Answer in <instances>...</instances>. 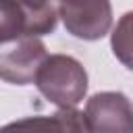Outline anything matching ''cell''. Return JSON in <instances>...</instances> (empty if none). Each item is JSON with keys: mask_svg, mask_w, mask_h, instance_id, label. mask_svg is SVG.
Masks as SVG:
<instances>
[{"mask_svg": "<svg viewBox=\"0 0 133 133\" xmlns=\"http://www.w3.org/2000/svg\"><path fill=\"white\" fill-rule=\"evenodd\" d=\"M56 116L60 118L64 133H89L85 112H79L77 108H58Z\"/></svg>", "mask_w": 133, "mask_h": 133, "instance_id": "cell-8", "label": "cell"}, {"mask_svg": "<svg viewBox=\"0 0 133 133\" xmlns=\"http://www.w3.org/2000/svg\"><path fill=\"white\" fill-rule=\"evenodd\" d=\"M89 133H133V102L123 91H98L85 104Z\"/></svg>", "mask_w": 133, "mask_h": 133, "instance_id": "cell-5", "label": "cell"}, {"mask_svg": "<svg viewBox=\"0 0 133 133\" xmlns=\"http://www.w3.org/2000/svg\"><path fill=\"white\" fill-rule=\"evenodd\" d=\"M87 85L85 66L69 54H50L35 77L37 91L58 108H75L83 102Z\"/></svg>", "mask_w": 133, "mask_h": 133, "instance_id": "cell-1", "label": "cell"}, {"mask_svg": "<svg viewBox=\"0 0 133 133\" xmlns=\"http://www.w3.org/2000/svg\"><path fill=\"white\" fill-rule=\"evenodd\" d=\"M58 19V0H0V39L54 33Z\"/></svg>", "mask_w": 133, "mask_h": 133, "instance_id": "cell-2", "label": "cell"}, {"mask_svg": "<svg viewBox=\"0 0 133 133\" xmlns=\"http://www.w3.org/2000/svg\"><path fill=\"white\" fill-rule=\"evenodd\" d=\"M110 48L116 60L125 69L133 71V10L125 12L116 21L110 33Z\"/></svg>", "mask_w": 133, "mask_h": 133, "instance_id": "cell-6", "label": "cell"}, {"mask_svg": "<svg viewBox=\"0 0 133 133\" xmlns=\"http://www.w3.org/2000/svg\"><path fill=\"white\" fill-rule=\"evenodd\" d=\"M58 12L64 29L77 39H102L112 27L110 0H58Z\"/></svg>", "mask_w": 133, "mask_h": 133, "instance_id": "cell-3", "label": "cell"}, {"mask_svg": "<svg viewBox=\"0 0 133 133\" xmlns=\"http://www.w3.org/2000/svg\"><path fill=\"white\" fill-rule=\"evenodd\" d=\"M0 133H64L56 112L52 116H25L2 127Z\"/></svg>", "mask_w": 133, "mask_h": 133, "instance_id": "cell-7", "label": "cell"}, {"mask_svg": "<svg viewBox=\"0 0 133 133\" xmlns=\"http://www.w3.org/2000/svg\"><path fill=\"white\" fill-rule=\"evenodd\" d=\"M50 54L39 37L25 35L2 44L0 50V77L12 85L35 83V77Z\"/></svg>", "mask_w": 133, "mask_h": 133, "instance_id": "cell-4", "label": "cell"}]
</instances>
